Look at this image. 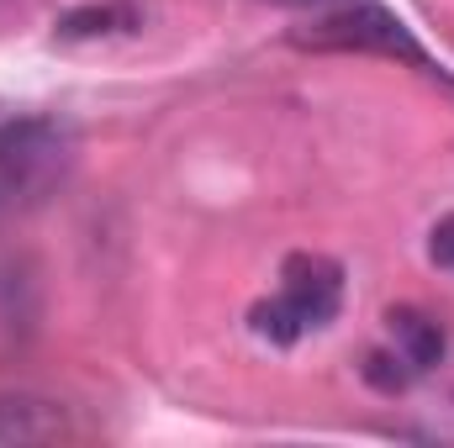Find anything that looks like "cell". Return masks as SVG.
I'll return each instance as SVG.
<instances>
[{
    "mask_svg": "<svg viewBox=\"0 0 454 448\" xmlns=\"http://www.w3.org/2000/svg\"><path fill=\"white\" fill-rule=\"evenodd\" d=\"M69 158L74 143L53 116L0 121V212L48 201V190L69 174Z\"/></svg>",
    "mask_w": 454,
    "mask_h": 448,
    "instance_id": "obj_2",
    "label": "cell"
},
{
    "mask_svg": "<svg viewBox=\"0 0 454 448\" xmlns=\"http://www.w3.org/2000/svg\"><path fill=\"white\" fill-rule=\"evenodd\" d=\"M364 380L375 385V390H386V396H396V390H407L418 375H412V364L396 353V348H375L370 359H364Z\"/></svg>",
    "mask_w": 454,
    "mask_h": 448,
    "instance_id": "obj_6",
    "label": "cell"
},
{
    "mask_svg": "<svg viewBox=\"0 0 454 448\" xmlns=\"http://www.w3.org/2000/svg\"><path fill=\"white\" fill-rule=\"evenodd\" d=\"M296 42H307V48H359V53H396V58H407V64H418V69H428V74H439L434 64H428V53L412 42V32L391 16V11H375V5H359V11H339V16H328V21H317L312 32H301Z\"/></svg>",
    "mask_w": 454,
    "mask_h": 448,
    "instance_id": "obj_3",
    "label": "cell"
},
{
    "mask_svg": "<svg viewBox=\"0 0 454 448\" xmlns=\"http://www.w3.org/2000/svg\"><path fill=\"white\" fill-rule=\"evenodd\" d=\"M386 333H391V348L412 364V375L439 369L444 353H450V333H444V322L428 317V312H418V306H391V312H386Z\"/></svg>",
    "mask_w": 454,
    "mask_h": 448,
    "instance_id": "obj_5",
    "label": "cell"
},
{
    "mask_svg": "<svg viewBox=\"0 0 454 448\" xmlns=\"http://www.w3.org/2000/svg\"><path fill=\"white\" fill-rule=\"evenodd\" d=\"M343 306V269L328 253H291L280 269V290L270 301H254L248 328L264 343H301L307 333H323Z\"/></svg>",
    "mask_w": 454,
    "mask_h": 448,
    "instance_id": "obj_1",
    "label": "cell"
},
{
    "mask_svg": "<svg viewBox=\"0 0 454 448\" xmlns=\"http://www.w3.org/2000/svg\"><path fill=\"white\" fill-rule=\"evenodd\" d=\"M428 259H434L439 269H454V212L434 222V232H428Z\"/></svg>",
    "mask_w": 454,
    "mask_h": 448,
    "instance_id": "obj_7",
    "label": "cell"
},
{
    "mask_svg": "<svg viewBox=\"0 0 454 448\" xmlns=\"http://www.w3.org/2000/svg\"><path fill=\"white\" fill-rule=\"evenodd\" d=\"M64 438H74L69 406L32 390H0V444H64Z\"/></svg>",
    "mask_w": 454,
    "mask_h": 448,
    "instance_id": "obj_4",
    "label": "cell"
}]
</instances>
